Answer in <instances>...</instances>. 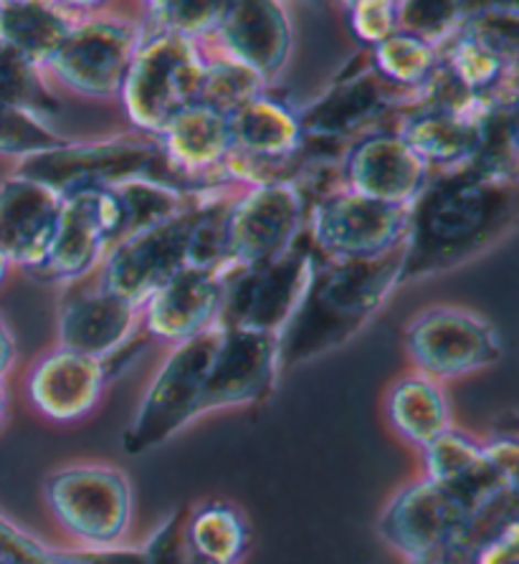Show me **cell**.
I'll return each mask as SVG.
<instances>
[{
    "label": "cell",
    "mask_w": 519,
    "mask_h": 564,
    "mask_svg": "<svg viewBox=\"0 0 519 564\" xmlns=\"http://www.w3.org/2000/svg\"><path fill=\"white\" fill-rule=\"evenodd\" d=\"M423 478L444 486L456 494L472 511L482 509L484 503L501 497L507 491H517L501 481L491 468L484 443L472 438L469 433L448 429L436 441H431L423 451Z\"/></svg>",
    "instance_id": "24"
},
{
    "label": "cell",
    "mask_w": 519,
    "mask_h": 564,
    "mask_svg": "<svg viewBox=\"0 0 519 564\" xmlns=\"http://www.w3.org/2000/svg\"><path fill=\"white\" fill-rule=\"evenodd\" d=\"M210 39L216 54L251 68L269 87L284 72L292 54V19L284 3L236 0L224 3V13Z\"/></svg>",
    "instance_id": "18"
},
{
    "label": "cell",
    "mask_w": 519,
    "mask_h": 564,
    "mask_svg": "<svg viewBox=\"0 0 519 564\" xmlns=\"http://www.w3.org/2000/svg\"><path fill=\"white\" fill-rule=\"evenodd\" d=\"M310 241L327 261H365L401 249L408 208L386 205L337 187L312 205Z\"/></svg>",
    "instance_id": "13"
},
{
    "label": "cell",
    "mask_w": 519,
    "mask_h": 564,
    "mask_svg": "<svg viewBox=\"0 0 519 564\" xmlns=\"http://www.w3.org/2000/svg\"><path fill=\"white\" fill-rule=\"evenodd\" d=\"M517 107H489L479 117V144L469 170L501 183H517Z\"/></svg>",
    "instance_id": "30"
},
{
    "label": "cell",
    "mask_w": 519,
    "mask_h": 564,
    "mask_svg": "<svg viewBox=\"0 0 519 564\" xmlns=\"http://www.w3.org/2000/svg\"><path fill=\"white\" fill-rule=\"evenodd\" d=\"M431 177L429 165L393 130L357 137L339 162V187L401 208H411Z\"/></svg>",
    "instance_id": "16"
},
{
    "label": "cell",
    "mask_w": 519,
    "mask_h": 564,
    "mask_svg": "<svg viewBox=\"0 0 519 564\" xmlns=\"http://www.w3.org/2000/svg\"><path fill=\"white\" fill-rule=\"evenodd\" d=\"M220 335L224 329L216 327L173 347L122 433L125 453L142 456L201 417L203 382L208 378Z\"/></svg>",
    "instance_id": "7"
},
{
    "label": "cell",
    "mask_w": 519,
    "mask_h": 564,
    "mask_svg": "<svg viewBox=\"0 0 519 564\" xmlns=\"http://www.w3.org/2000/svg\"><path fill=\"white\" fill-rule=\"evenodd\" d=\"M228 273L188 267L175 273L140 310L144 335L181 345L218 327L220 299Z\"/></svg>",
    "instance_id": "21"
},
{
    "label": "cell",
    "mask_w": 519,
    "mask_h": 564,
    "mask_svg": "<svg viewBox=\"0 0 519 564\" xmlns=\"http://www.w3.org/2000/svg\"><path fill=\"white\" fill-rule=\"evenodd\" d=\"M224 195V191L210 193L173 216L152 220L127 234L101 261L97 286L142 310L158 289H163L175 273L191 267L195 230L210 205Z\"/></svg>",
    "instance_id": "5"
},
{
    "label": "cell",
    "mask_w": 519,
    "mask_h": 564,
    "mask_svg": "<svg viewBox=\"0 0 519 564\" xmlns=\"http://www.w3.org/2000/svg\"><path fill=\"white\" fill-rule=\"evenodd\" d=\"M320 256L310 236H300L289 251L259 267L236 269L226 276L218 327L277 337L300 306Z\"/></svg>",
    "instance_id": "8"
},
{
    "label": "cell",
    "mask_w": 519,
    "mask_h": 564,
    "mask_svg": "<svg viewBox=\"0 0 519 564\" xmlns=\"http://www.w3.org/2000/svg\"><path fill=\"white\" fill-rule=\"evenodd\" d=\"M130 228V208L119 187L69 195L64 198L46 259L31 276L79 284L101 267L109 249L122 241Z\"/></svg>",
    "instance_id": "10"
},
{
    "label": "cell",
    "mask_w": 519,
    "mask_h": 564,
    "mask_svg": "<svg viewBox=\"0 0 519 564\" xmlns=\"http://www.w3.org/2000/svg\"><path fill=\"white\" fill-rule=\"evenodd\" d=\"M439 62L441 54L436 46L425 44L423 39L401 29L390 33L378 46L368 48V66L372 72L388 87L411 94V97L429 82V76L439 66Z\"/></svg>",
    "instance_id": "29"
},
{
    "label": "cell",
    "mask_w": 519,
    "mask_h": 564,
    "mask_svg": "<svg viewBox=\"0 0 519 564\" xmlns=\"http://www.w3.org/2000/svg\"><path fill=\"white\" fill-rule=\"evenodd\" d=\"M87 11L79 3H0V39L44 72Z\"/></svg>",
    "instance_id": "25"
},
{
    "label": "cell",
    "mask_w": 519,
    "mask_h": 564,
    "mask_svg": "<svg viewBox=\"0 0 519 564\" xmlns=\"http://www.w3.org/2000/svg\"><path fill=\"white\" fill-rule=\"evenodd\" d=\"M44 501L82 550L117 546L132 524V484L107 464H69L44 481Z\"/></svg>",
    "instance_id": "6"
},
{
    "label": "cell",
    "mask_w": 519,
    "mask_h": 564,
    "mask_svg": "<svg viewBox=\"0 0 519 564\" xmlns=\"http://www.w3.org/2000/svg\"><path fill=\"white\" fill-rule=\"evenodd\" d=\"M142 554L148 564H210L193 550L185 536V507L160 521L150 540L144 542Z\"/></svg>",
    "instance_id": "36"
},
{
    "label": "cell",
    "mask_w": 519,
    "mask_h": 564,
    "mask_svg": "<svg viewBox=\"0 0 519 564\" xmlns=\"http://www.w3.org/2000/svg\"><path fill=\"white\" fill-rule=\"evenodd\" d=\"M431 173H456L472 165L479 144V117L401 112L396 130Z\"/></svg>",
    "instance_id": "26"
},
{
    "label": "cell",
    "mask_w": 519,
    "mask_h": 564,
    "mask_svg": "<svg viewBox=\"0 0 519 564\" xmlns=\"http://www.w3.org/2000/svg\"><path fill=\"white\" fill-rule=\"evenodd\" d=\"M69 142L72 140H66L64 134L51 130L44 117L0 101V155H15L25 160L66 148Z\"/></svg>",
    "instance_id": "33"
},
{
    "label": "cell",
    "mask_w": 519,
    "mask_h": 564,
    "mask_svg": "<svg viewBox=\"0 0 519 564\" xmlns=\"http://www.w3.org/2000/svg\"><path fill=\"white\" fill-rule=\"evenodd\" d=\"M474 564H519V521L484 542L474 552Z\"/></svg>",
    "instance_id": "39"
},
{
    "label": "cell",
    "mask_w": 519,
    "mask_h": 564,
    "mask_svg": "<svg viewBox=\"0 0 519 564\" xmlns=\"http://www.w3.org/2000/svg\"><path fill=\"white\" fill-rule=\"evenodd\" d=\"M13 337L3 322H0V378L8 372V367L13 362Z\"/></svg>",
    "instance_id": "42"
},
{
    "label": "cell",
    "mask_w": 519,
    "mask_h": 564,
    "mask_svg": "<svg viewBox=\"0 0 519 564\" xmlns=\"http://www.w3.org/2000/svg\"><path fill=\"white\" fill-rule=\"evenodd\" d=\"M224 13V3H183V0H158L144 3L142 29L177 33V36L206 41L213 36Z\"/></svg>",
    "instance_id": "34"
},
{
    "label": "cell",
    "mask_w": 519,
    "mask_h": 564,
    "mask_svg": "<svg viewBox=\"0 0 519 564\" xmlns=\"http://www.w3.org/2000/svg\"><path fill=\"white\" fill-rule=\"evenodd\" d=\"M403 246L378 259L320 261L307 292L279 335V367L320 360L368 327L401 286Z\"/></svg>",
    "instance_id": "2"
},
{
    "label": "cell",
    "mask_w": 519,
    "mask_h": 564,
    "mask_svg": "<svg viewBox=\"0 0 519 564\" xmlns=\"http://www.w3.org/2000/svg\"><path fill=\"white\" fill-rule=\"evenodd\" d=\"M11 267H13V263L6 259V253H3V251H0V284H3V281H6L8 271H11Z\"/></svg>",
    "instance_id": "43"
},
{
    "label": "cell",
    "mask_w": 519,
    "mask_h": 564,
    "mask_svg": "<svg viewBox=\"0 0 519 564\" xmlns=\"http://www.w3.org/2000/svg\"><path fill=\"white\" fill-rule=\"evenodd\" d=\"M185 536L210 564H241L249 552L251 529L231 501H201L185 507Z\"/></svg>",
    "instance_id": "28"
},
{
    "label": "cell",
    "mask_w": 519,
    "mask_h": 564,
    "mask_svg": "<svg viewBox=\"0 0 519 564\" xmlns=\"http://www.w3.org/2000/svg\"><path fill=\"white\" fill-rule=\"evenodd\" d=\"M0 564H76L72 550L41 544L0 517Z\"/></svg>",
    "instance_id": "38"
},
{
    "label": "cell",
    "mask_w": 519,
    "mask_h": 564,
    "mask_svg": "<svg viewBox=\"0 0 519 564\" xmlns=\"http://www.w3.org/2000/svg\"><path fill=\"white\" fill-rule=\"evenodd\" d=\"M64 198L46 185L13 175L0 185V251L25 273L46 259Z\"/></svg>",
    "instance_id": "23"
},
{
    "label": "cell",
    "mask_w": 519,
    "mask_h": 564,
    "mask_svg": "<svg viewBox=\"0 0 519 564\" xmlns=\"http://www.w3.org/2000/svg\"><path fill=\"white\" fill-rule=\"evenodd\" d=\"M386 417L398 438L419 451L436 441L441 433L454 429L444 384L421 372L403 375L390 384Z\"/></svg>",
    "instance_id": "27"
},
{
    "label": "cell",
    "mask_w": 519,
    "mask_h": 564,
    "mask_svg": "<svg viewBox=\"0 0 519 564\" xmlns=\"http://www.w3.org/2000/svg\"><path fill=\"white\" fill-rule=\"evenodd\" d=\"M411 94L388 87L372 68L365 64L353 74L337 76L329 87L300 107V124L307 144L355 142L393 109L411 107Z\"/></svg>",
    "instance_id": "15"
},
{
    "label": "cell",
    "mask_w": 519,
    "mask_h": 564,
    "mask_svg": "<svg viewBox=\"0 0 519 564\" xmlns=\"http://www.w3.org/2000/svg\"><path fill=\"white\" fill-rule=\"evenodd\" d=\"M415 372L444 382L499 362L501 337L495 324L464 306H431L415 314L403 332Z\"/></svg>",
    "instance_id": "12"
},
{
    "label": "cell",
    "mask_w": 519,
    "mask_h": 564,
    "mask_svg": "<svg viewBox=\"0 0 519 564\" xmlns=\"http://www.w3.org/2000/svg\"><path fill=\"white\" fill-rule=\"evenodd\" d=\"M206 46L177 33L142 29L119 101L134 130L158 137L181 109L198 101Z\"/></svg>",
    "instance_id": "4"
},
{
    "label": "cell",
    "mask_w": 519,
    "mask_h": 564,
    "mask_svg": "<svg viewBox=\"0 0 519 564\" xmlns=\"http://www.w3.org/2000/svg\"><path fill=\"white\" fill-rule=\"evenodd\" d=\"M474 511L444 486L419 478L403 486L378 519V534L408 562L446 544L469 542ZM472 544V542H469Z\"/></svg>",
    "instance_id": "14"
},
{
    "label": "cell",
    "mask_w": 519,
    "mask_h": 564,
    "mask_svg": "<svg viewBox=\"0 0 519 564\" xmlns=\"http://www.w3.org/2000/svg\"><path fill=\"white\" fill-rule=\"evenodd\" d=\"M484 453H487L489 464L499 474L501 481L517 489V466H519V451L515 435H497L484 443Z\"/></svg>",
    "instance_id": "40"
},
{
    "label": "cell",
    "mask_w": 519,
    "mask_h": 564,
    "mask_svg": "<svg viewBox=\"0 0 519 564\" xmlns=\"http://www.w3.org/2000/svg\"><path fill=\"white\" fill-rule=\"evenodd\" d=\"M472 3H398V29L444 48L469 19Z\"/></svg>",
    "instance_id": "35"
},
{
    "label": "cell",
    "mask_w": 519,
    "mask_h": 564,
    "mask_svg": "<svg viewBox=\"0 0 519 564\" xmlns=\"http://www.w3.org/2000/svg\"><path fill=\"white\" fill-rule=\"evenodd\" d=\"M112 372V360L56 347L31 367L25 392L46 421L79 423L99 405Z\"/></svg>",
    "instance_id": "20"
},
{
    "label": "cell",
    "mask_w": 519,
    "mask_h": 564,
    "mask_svg": "<svg viewBox=\"0 0 519 564\" xmlns=\"http://www.w3.org/2000/svg\"><path fill=\"white\" fill-rule=\"evenodd\" d=\"M155 140L173 173L198 191L220 187L226 165L234 155L231 115L218 112L203 101L181 109Z\"/></svg>",
    "instance_id": "19"
},
{
    "label": "cell",
    "mask_w": 519,
    "mask_h": 564,
    "mask_svg": "<svg viewBox=\"0 0 519 564\" xmlns=\"http://www.w3.org/2000/svg\"><path fill=\"white\" fill-rule=\"evenodd\" d=\"M279 372L277 337L224 329L201 392V415L213 410L261 403L274 390Z\"/></svg>",
    "instance_id": "17"
},
{
    "label": "cell",
    "mask_w": 519,
    "mask_h": 564,
    "mask_svg": "<svg viewBox=\"0 0 519 564\" xmlns=\"http://www.w3.org/2000/svg\"><path fill=\"white\" fill-rule=\"evenodd\" d=\"M519 187L464 167L431 177L408 208L401 286L466 267L517 226Z\"/></svg>",
    "instance_id": "1"
},
{
    "label": "cell",
    "mask_w": 519,
    "mask_h": 564,
    "mask_svg": "<svg viewBox=\"0 0 519 564\" xmlns=\"http://www.w3.org/2000/svg\"><path fill=\"white\" fill-rule=\"evenodd\" d=\"M15 175L46 185L58 198L76 193L107 191L127 183H158L177 193H208L183 183L163 155L155 137L122 134L95 142H69L66 148L25 158ZM218 191V187H213Z\"/></svg>",
    "instance_id": "3"
},
{
    "label": "cell",
    "mask_w": 519,
    "mask_h": 564,
    "mask_svg": "<svg viewBox=\"0 0 519 564\" xmlns=\"http://www.w3.org/2000/svg\"><path fill=\"white\" fill-rule=\"evenodd\" d=\"M6 408H8V398H6L3 382H0V423H3V417H6Z\"/></svg>",
    "instance_id": "44"
},
{
    "label": "cell",
    "mask_w": 519,
    "mask_h": 564,
    "mask_svg": "<svg viewBox=\"0 0 519 564\" xmlns=\"http://www.w3.org/2000/svg\"><path fill=\"white\" fill-rule=\"evenodd\" d=\"M267 91L263 84L251 68L236 64L234 58L206 51V68H203L198 101L208 105L224 115H234L251 99L261 97Z\"/></svg>",
    "instance_id": "32"
},
{
    "label": "cell",
    "mask_w": 519,
    "mask_h": 564,
    "mask_svg": "<svg viewBox=\"0 0 519 564\" xmlns=\"http://www.w3.org/2000/svg\"><path fill=\"white\" fill-rule=\"evenodd\" d=\"M0 101L44 119L58 109V97L46 82V74L3 39H0Z\"/></svg>",
    "instance_id": "31"
},
{
    "label": "cell",
    "mask_w": 519,
    "mask_h": 564,
    "mask_svg": "<svg viewBox=\"0 0 519 564\" xmlns=\"http://www.w3.org/2000/svg\"><path fill=\"white\" fill-rule=\"evenodd\" d=\"M345 11L347 29L365 48L378 46L398 31V3L393 0H360V3H347Z\"/></svg>",
    "instance_id": "37"
},
{
    "label": "cell",
    "mask_w": 519,
    "mask_h": 564,
    "mask_svg": "<svg viewBox=\"0 0 519 564\" xmlns=\"http://www.w3.org/2000/svg\"><path fill=\"white\" fill-rule=\"evenodd\" d=\"M310 200L300 181L246 187L226 205L224 246L228 273L282 256L302 236Z\"/></svg>",
    "instance_id": "9"
},
{
    "label": "cell",
    "mask_w": 519,
    "mask_h": 564,
    "mask_svg": "<svg viewBox=\"0 0 519 564\" xmlns=\"http://www.w3.org/2000/svg\"><path fill=\"white\" fill-rule=\"evenodd\" d=\"M140 329V306L101 286H79L58 312V347L115 360Z\"/></svg>",
    "instance_id": "22"
},
{
    "label": "cell",
    "mask_w": 519,
    "mask_h": 564,
    "mask_svg": "<svg viewBox=\"0 0 519 564\" xmlns=\"http://www.w3.org/2000/svg\"><path fill=\"white\" fill-rule=\"evenodd\" d=\"M142 39V23L109 15H84L66 36L44 74L58 87L87 99H115Z\"/></svg>",
    "instance_id": "11"
},
{
    "label": "cell",
    "mask_w": 519,
    "mask_h": 564,
    "mask_svg": "<svg viewBox=\"0 0 519 564\" xmlns=\"http://www.w3.org/2000/svg\"><path fill=\"white\" fill-rule=\"evenodd\" d=\"M74 560L76 564H148L142 550H132V546H105V550H82L76 546Z\"/></svg>",
    "instance_id": "41"
}]
</instances>
